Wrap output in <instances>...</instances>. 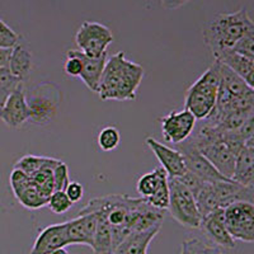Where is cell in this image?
<instances>
[{"mask_svg": "<svg viewBox=\"0 0 254 254\" xmlns=\"http://www.w3.org/2000/svg\"><path fill=\"white\" fill-rule=\"evenodd\" d=\"M142 78L141 65L127 60L125 52L120 51L108 58L97 94L103 101H135Z\"/></svg>", "mask_w": 254, "mask_h": 254, "instance_id": "obj_1", "label": "cell"}, {"mask_svg": "<svg viewBox=\"0 0 254 254\" xmlns=\"http://www.w3.org/2000/svg\"><path fill=\"white\" fill-rule=\"evenodd\" d=\"M145 201L146 199L142 197L132 198L126 194H108V196L90 199L79 211V214H90V212L104 214L112 231L113 251H115L128 235L132 234L136 214Z\"/></svg>", "mask_w": 254, "mask_h": 254, "instance_id": "obj_2", "label": "cell"}, {"mask_svg": "<svg viewBox=\"0 0 254 254\" xmlns=\"http://www.w3.org/2000/svg\"><path fill=\"white\" fill-rule=\"evenodd\" d=\"M253 28L254 20L247 8L234 13H220L203 26V41L215 58L220 52L233 49Z\"/></svg>", "mask_w": 254, "mask_h": 254, "instance_id": "obj_3", "label": "cell"}, {"mask_svg": "<svg viewBox=\"0 0 254 254\" xmlns=\"http://www.w3.org/2000/svg\"><path fill=\"white\" fill-rule=\"evenodd\" d=\"M220 88V63H215L199 76L186 93L185 110L190 111L196 120H206L216 106Z\"/></svg>", "mask_w": 254, "mask_h": 254, "instance_id": "obj_4", "label": "cell"}, {"mask_svg": "<svg viewBox=\"0 0 254 254\" xmlns=\"http://www.w3.org/2000/svg\"><path fill=\"white\" fill-rule=\"evenodd\" d=\"M169 212L178 224L185 228L199 229L202 216L196 205V199L190 190L179 179L169 178Z\"/></svg>", "mask_w": 254, "mask_h": 254, "instance_id": "obj_5", "label": "cell"}, {"mask_svg": "<svg viewBox=\"0 0 254 254\" xmlns=\"http://www.w3.org/2000/svg\"><path fill=\"white\" fill-rule=\"evenodd\" d=\"M113 42V33L107 26L98 22L85 20L75 35L78 50L88 58L98 59L107 54V49Z\"/></svg>", "mask_w": 254, "mask_h": 254, "instance_id": "obj_6", "label": "cell"}, {"mask_svg": "<svg viewBox=\"0 0 254 254\" xmlns=\"http://www.w3.org/2000/svg\"><path fill=\"white\" fill-rule=\"evenodd\" d=\"M225 225L235 240L254 243V203L237 202L224 208Z\"/></svg>", "mask_w": 254, "mask_h": 254, "instance_id": "obj_7", "label": "cell"}, {"mask_svg": "<svg viewBox=\"0 0 254 254\" xmlns=\"http://www.w3.org/2000/svg\"><path fill=\"white\" fill-rule=\"evenodd\" d=\"M177 147H178L177 150L181 151V154L185 158L186 167H187L188 171L196 174L198 178H201L202 181H205L207 183H216L221 182V181H228V178L221 176L215 169L214 165L211 164L207 159L203 156V154L197 147L196 142L190 139V137H188L186 141L177 145Z\"/></svg>", "mask_w": 254, "mask_h": 254, "instance_id": "obj_8", "label": "cell"}, {"mask_svg": "<svg viewBox=\"0 0 254 254\" xmlns=\"http://www.w3.org/2000/svg\"><path fill=\"white\" fill-rule=\"evenodd\" d=\"M162 126L163 139L169 144L178 145L192 135L196 128L194 116L187 110L173 111L159 119Z\"/></svg>", "mask_w": 254, "mask_h": 254, "instance_id": "obj_9", "label": "cell"}, {"mask_svg": "<svg viewBox=\"0 0 254 254\" xmlns=\"http://www.w3.org/2000/svg\"><path fill=\"white\" fill-rule=\"evenodd\" d=\"M145 144L160 162L162 168L167 172L169 178H178L187 172L185 158L179 150L159 142L154 137H147Z\"/></svg>", "mask_w": 254, "mask_h": 254, "instance_id": "obj_10", "label": "cell"}, {"mask_svg": "<svg viewBox=\"0 0 254 254\" xmlns=\"http://www.w3.org/2000/svg\"><path fill=\"white\" fill-rule=\"evenodd\" d=\"M199 229H202L206 237L216 247L225 249L235 248V239L231 237L225 225L224 208H217L207 216L202 217Z\"/></svg>", "mask_w": 254, "mask_h": 254, "instance_id": "obj_11", "label": "cell"}, {"mask_svg": "<svg viewBox=\"0 0 254 254\" xmlns=\"http://www.w3.org/2000/svg\"><path fill=\"white\" fill-rule=\"evenodd\" d=\"M0 120L10 128L23 126L29 120V107L26 98L23 84L9 95L8 101L0 112Z\"/></svg>", "mask_w": 254, "mask_h": 254, "instance_id": "obj_12", "label": "cell"}, {"mask_svg": "<svg viewBox=\"0 0 254 254\" xmlns=\"http://www.w3.org/2000/svg\"><path fill=\"white\" fill-rule=\"evenodd\" d=\"M67 224V240L69 246H88L93 247L95 230H97V215L78 214V216L66 221Z\"/></svg>", "mask_w": 254, "mask_h": 254, "instance_id": "obj_13", "label": "cell"}, {"mask_svg": "<svg viewBox=\"0 0 254 254\" xmlns=\"http://www.w3.org/2000/svg\"><path fill=\"white\" fill-rule=\"evenodd\" d=\"M67 246V224L65 221L42 229L36 238L29 254H49L56 249L65 248Z\"/></svg>", "mask_w": 254, "mask_h": 254, "instance_id": "obj_14", "label": "cell"}, {"mask_svg": "<svg viewBox=\"0 0 254 254\" xmlns=\"http://www.w3.org/2000/svg\"><path fill=\"white\" fill-rule=\"evenodd\" d=\"M29 107V120L38 125H47L55 117L59 110V103L52 95L44 92V85L32 93L27 99Z\"/></svg>", "mask_w": 254, "mask_h": 254, "instance_id": "obj_15", "label": "cell"}, {"mask_svg": "<svg viewBox=\"0 0 254 254\" xmlns=\"http://www.w3.org/2000/svg\"><path fill=\"white\" fill-rule=\"evenodd\" d=\"M214 190L219 199L220 208L237 202L254 203V186H244L233 179L214 183Z\"/></svg>", "mask_w": 254, "mask_h": 254, "instance_id": "obj_16", "label": "cell"}, {"mask_svg": "<svg viewBox=\"0 0 254 254\" xmlns=\"http://www.w3.org/2000/svg\"><path fill=\"white\" fill-rule=\"evenodd\" d=\"M76 54H78L81 63H83V71H81L80 79L87 85L88 89L94 93H98L99 83H101L104 67H106V64H107L108 60V54L98 59L88 58L79 50H76Z\"/></svg>", "mask_w": 254, "mask_h": 254, "instance_id": "obj_17", "label": "cell"}, {"mask_svg": "<svg viewBox=\"0 0 254 254\" xmlns=\"http://www.w3.org/2000/svg\"><path fill=\"white\" fill-rule=\"evenodd\" d=\"M162 226H155L149 230L133 233L128 235L112 254H147V248L150 246L151 240L156 237Z\"/></svg>", "mask_w": 254, "mask_h": 254, "instance_id": "obj_18", "label": "cell"}, {"mask_svg": "<svg viewBox=\"0 0 254 254\" xmlns=\"http://www.w3.org/2000/svg\"><path fill=\"white\" fill-rule=\"evenodd\" d=\"M233 181L244 186H254V150L244 146L235 160Z\"/></svg>", "mask_w": 254, "mask_h": 254, "instance_id": "obj_19", "label": "cell"}, {"mask_svg": "<svg viewBox=\"0 0 254 254\" xmlns=\"http://www.w3.org/2000/svg\"><path fill=\"white\" fill-rule=\"evenodd\" d=\"M95 215H97V230H95L92 251L94 252V254H112L113 242L110 224L104 214L95 212Z\"/></svg>", "mask_w": 254, "mask_h": 254, "instance_id": "obj_20", "label": "cell"}, {"mask_svg": "<svg viewBox=\"0 0 254 254\" xmlns=\"http://www.w3.org/2000/svg\"><path fill=\"white\" fill-rule=\"evenodd\" d=\"M8 67L13 75L24 81L32 69V54L23 45L18 44L12 49Z\"/></svg>", "mask_w": 254, "mask_h": 254, "instance_id": "obj_21", "label": "cell"}, {"mask_svg": "<svg viewBox=\"0 0 254 254\" xmlns=\"http://www.w3.org/2000/svg\"><path fill=\"white\" fill-rule=\"evenodd\" d=\"M14 196L20 205L29 210H37V208L47 206V201H49V198L41 192L38 186L32 181V178L31 182L26 187L22 188L19 192L14 193Z\"/></svg>", "mask_w": 254, "mask_h": 254, "instance_id": "obj_22", "label": "cell"}, {"mask_svg": "<svg viewBox=\"0 0 254 254\" xmlns=\"http://www.w3.org/2000/svg\"><path fill=\"white\" fill-rule=\"evenodd\" d=\"M193 196L194 199H196V205L198 207L199 214L202 217L207 216L212 211L220 208L219 199H217L216 193L214 190V183L206 182Z\"/></svg>", "mask_w": 254, "mask_h": 254, "instance_id": "obj_23", "label": "cell"}, {"mask_svg": "<svg viewBox=\"0 0 254 254\" xmlns=\"http://www.w3.org/2000/svg\"><path fill=\"white\" fill-rule=\"evenodd\" d=\"M169 194L171 193H169V185H168V174L167 172H164L154 193L145 199L153 207L165 211L169 207Z\"/></svg>", "mask_w": 254, "mask_h": 254, "instance_id": "obj_24", "label": "cell"}, {"mask_svg": "<svg viewBox=\"0 0 254 254\" xmlns=\"http://www.w3.org/2000/svg\"><path fill=\"white\" fill-rule=\"evenodd\" d=\"M164 172L165 171L162 167H158L154 171H151L150 173H146L140 177V179L137 181V187H136L140 197L147 198V197H150L154 193V190L158 187L159 181H160Z\"/></svg>", "mask_w": 254, "mask_h": 254, "instance_id": "obj_25", "label": "cell"}, {"mask_svg": "<svg viewBox=\"0 0 254 254\" xmlns=\"http://www.w3.org/2000/svg\"><path fill=\"white\" fill-rule=\"evenodd\" d=\"M179 254H222V252L219 247L210 246L197 238H192L183 240Z\"/></svg>", "mask_w": 254, "mask_h": 254, "instance_id": "obj_26", "label": "cell"}, {"mask_svg": "<svg viewBox=\"0 0 254 254\" xmlns=\"http://www.w3.org/2000/svg\"><path fill=\"white\" fill-rule=\"evenodd\" d=\"M47 156H37V155H24L18 160L14 164L15 169H19V171L24 172L27 176L32 177L35 176L41 168L44 167V164L46 163Z\"/></svg>", "mask_w": 254, "mask_h": 254, "instance_id": "obj_27", "label": "cell"}, {"mask_svg": "<svg viewBox=\"0 0 254 254\" xmlns=\"http://www.w3.org/2000/svg\"><path fill=\"white\" fill-rule=\"evenodd\" d=\"M120 131L113 126H107L102 128L98 135V146L103 151H112L120 145Z\"/></svg>", "mask_w": 254, "mask_h": 254, "instance_id": "obj_28", "label": "cell"}, {"mask_svg": "<svg viewBox=\"0 0 254 254\" xmlns=\"http://www.w3.org/2000/svg\"><path fill=\"white\" fill-rule=\"evenodd\" d=\"M47 206H49V208L54 212V214L61 215L67 212V211L71 208L72 202L69 199V197L66 196L65 190H55V192L49 197Z\"/></svg>", "mask_w": 254, "mask_h": 254, "instance_id": "obj_29", "label": "cell"}, {"mask_svg": "<svg viewBox=\"0 0 254 254\" xmlns=\"http://www.w3.org/2000/svg\"><path fill=\"white\" fill-rule=\"evenodd\" d=\"M20 84L23 81L13 75L9 67H0V92L10 95Z\"/></svg>", "mask_w": 254, "mask_h": 254, "instance_id": "obj_30", "label": "cell"}, {"mask_svg": "<svg viewBox=\"0 0 254 254\" xmlns=\"http://www.w3.org/2000/svg\"><path fill=\"white\" fill-rule=\"evenodd\" d=\"M19 35L0 19V49H13L19 44Z\"/></svg>", "mask_w": 254, "mask_h": 254, "instance_id": "obj_31", "label": "cell"}, {"mask_svg": "<svg viewBox=\"0 0 254 254\" xmlns=\"http://www.w3.org/2000/svg\"><path fill=\"white\" fill-rule=\"evenodd\" d=\"M231 50L239 55L254 61V28L251 29Z\"/></svg>", "mask_w": 254, "mask_h": 254, "instance_id": "obj_32", "label": "cell"}, {"mask_svg": "<svg viewBox=\"0 0 254 254\" xmlns=\"http://www.w3.org/2000/svg\"><path fill=\"white\" fill-rule=\"evenodd\" d=\"M64 70L69 76L80 78L81 71H83V63L76 54V50H69L66 52V61L64 65Z\"/></svg>", "mask_w": 254, "mask_h": 254, "instance_id": "obj_33", "label": "cell"}, {"mask_svg": "<svg viewBox=\"0 0 254 254\" xmlns=\"http://www.w3.org/2000/svg\"><path fill=\"white\" fill-rule=\"evenodd\" d=\"M54 183H55V190H65L70 183L67 165L61 160L54 169Z\"/></svg>", "mask_w": 254, "mask_h": 254, "instance_id": "obj_34", "label": "cell"}, {"mask_svg": "<svg viewBox=\"0 0 254 254\" xmlns=\"http://www.w3.org/2000/svg\"><path fill=\"white\" fill-rule=\"evenodd\" d=\"M31 182V177L27 176L24 172L19 171V169H13L10 173V187H12L13 193H17L23 187H26L28 183Z\"/></svg>", "mask_w": 254, "mask_h": 254, "instance_id": "obj_35", "label": "cell"}, {"mask_svg": "<svg viewBox=\"0 0 254 254\" xmlns=\"http://www.w3.org/2000/svg\"><path fill=\"white\" fill-rule=\"evenodd\" d=\"M177 179H179L181 182L183 183V185L186 186V187L188 188V190L192 192V194H194L197 192V190H199V188L202 187L203 185H205V181H202L201 178H198V177L196 176V174H193L192 172H190L187 169V172H186L183 176L178 177Z\"/></svg>", "mask_w": 254, "mask_h": 254, "instance_id": "obj_36", "label": "cell"}, {"mask_svg": "<svg viewBox=\"0 0 254 254\" xmlns=\"http://www.w3.org/2000/svg\"><path fill=\"white\" fill-rule=\"evenodd\" d=\"M65 193L69 197V199L72 203L79 202L84 196V188L80 183L78 182H70L67 185L66 190H65Z\"/></svg>", "mask_w": 254, "mask_h": 254, "instance_id": "obj_37", "label": "cell"}, {"mask_svg": "<svg viewBox=\"0 0 254 254\" xmlns=\"http://www.w3.org/2000/svg\"><path fill=\"white\" fill-rule=\"evenodd\" d=\"M190 1V0H160L163 8L168 9V10H174V9L181 8V6L186 5Z\"/></svg>", "mask_w": 254, "mask_h": 254, "instance_id": "obj_38", "label": "cell"}, {"mask_svg": "<svg viewBox=\"0 0 254 254\" xmlns=\"http://www.w3.org/2000/svg\"><path fill=\"white\" fill-rule=\"evenodd\" d=\"M12 49H0V67H8Z\"/></svg>", "mask_w": 254, "mask_h": 254, "instance_id": "obj_39", "label": "cell"}, {"mask_svg": "<svg viewBox=\"0 0 254 254\" xmlns=\"http://www.w3.org/2000/svg\"><path fill=\"white\" fill-rule=\"evenodd\" d=\"M243 80L246 81L247 85H248L249 88H252V89L254 90V61L253 65L251 66V69L248 70V72H247L246 75H244V78H243Z\"/></svg>", "mask_w": 254, "mask_h": 254, "instance_id": "obj_40", "label": "cell"}, {"mask_svg": "<svg viewBox=\"0 0 254 254\" xmlns=\"http://www.w3.org/2000/svg\"><path fill=\"white\" fill-rule=\"evenodd\" d=\"M244 146L249 147V149H253V150H254V132L252 133L251 136H249L246 141H244Z\"/></svg>", "mask_w": 254, "mask_h": 254, "instance_id": "obj_41", "label": "cell"}, {"mask_svg": "<svg viewBox=\"0 0 254 254\" xmlns=\"http://www.w3.org/2000/svg\"><path fill=\"white\" fill-rule=\"evenodd\" d=\"M49 254H69V252H67L65 248H60V249H56V251L51 252V253H49Z\"/></svg>", "mask_w": 254, "mask_h": 254, "instance_id": "obj_42", "label": "cell"}]
</instances>
